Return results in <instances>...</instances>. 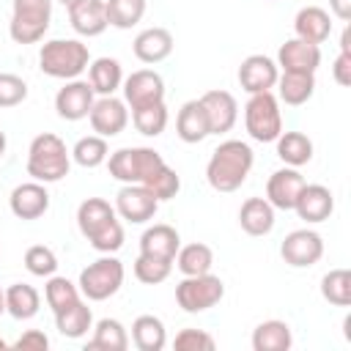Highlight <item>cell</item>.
Masks as SVG:
<instances>
[{
    "mask_svg": "<svg viewBox=\"0 0 351 351\" xmlns=\"http://www.w3.org/2000/svg\"><path fill=\"white\" fill-rule=\"evenodd\" d=\"M255 165V154L244 140H222L206 165V181L217 192H236Z\"/></svg>",
    "mask_w": 351,
    "mask_h": 351,
    "instance_id": "obj_1",
    "label": "cell"
},
{
    "mask_svg": "<svg viewBox=\"0 0 351 351\" xmlns=\"http://www.w3.org/2000/svg\"><path fill=\"white\" fill-rule=\"evenodd\" d=\"M77 225L96 252L110 255L123 247V225L115 214V206H110L104 197L82 200L77 208Z\"/></svg>",
    "mask_w": 351,
    "mask_h": 351,
    "instance_id": "obj_2",
    "label": "cell"
},
{
    "mask_svg": "<svg viewBox=\"0 0 351 351\" xmlns=\"http://www.w3.org/2000/svg\"><path fill=\"white\" fill-rule=\"evenodd\" d=\"M69 167H71V151L66 148V143L58 134L44 132V134H36L30 140V148H27V176L33 181L55 184V181L69 176Z\"/></svg>",
    "mask_w": 351,
    "mask_h": 351,
    "instance_id": "obj_3",
    "label": "cell"
},
{
    "mask_svg": "<svg viewBox=\"0 0 351 351\" xmlns=\"http://www.w3.org/2000/svg\"><path fill=\"white\" fill-rule=\"evenodd\" d=\"M90 63L88 44L80 38H52L38 49V69L55 80H77Z\"/></svg>",
    "mask_w": 351,
    "mask_h": 351,
    "instance_id": "obj_4",
    "label": "cell"
},
{
    "mask_svg": "<svg viewBox=\"0 0 351 351\" xmlns=\"http://www.w3.org/2000/svg\"><path fill=\"white\" fill-rule=\"evenodd\" d=\"M165 165L162 154L145 145L118 148L107 156V170L121 184H148V178Z\"/></svg>",
    "mask_w": 351,
    "mask_h": 351,
    "instance_id": "obj_5",
    "label": "cell"
},
{
    "mask_svg": "<svg viewBox=\"0 0 351 351\" xmlns=\"http://www.w3.org/2000/svg\"><path fill=\"white\" fill-rule=\"evenodd\" d=\"M123 263L110 252V255H101L99 261L88 263L82 271H80V293L88 299V302H104L110 296H115L123 285Z\"/></svg>",
    "mask_w": 351,
    "mask_h": 351,
    "instance_id": "obj_6",
    "label": "cell"
},
{
    "mask_svg": "<svg viewBox=\"0 0 351 351\" xmlns=\"http://www.w3.org/2000/svg\"><path fill=\"white\" fill-rule=\"evenodd\" d=\"M52 22V0H14L8 36L14 44H36Z\"/></svg>",
    "mask_w": 351,
    "mask_h": 351,
    "instance_id": "obj_7",
    "label": "cell"
},
{
    "mask_svg": "<svg viewBox=\"0 0 351 351\" xmlns=\"http://www.w3.org/2000/svg\"><path fill=\"white\" fill-rule=\"evenodd\" d=\"M244 126L255 143H274L282 132L280 99L271 90L252 93L244 104Z\"/></svg>",
    "mask_w": 351,
    "mask_h": 351,
    "instance_id": "obj_8",
    "label": "cell"
},
{
    "mask_svg": "<svg viewBox=\"0 0 351 351\" xmlns=\"http://www.w3.org/2000/svg\"><path fill=\"white\" fill-rule=\"evenodd\" d=\"M225 296V282L206 271V274H192V277H184L178 285H176V302L184 313H206L211 307H217Z\"/></svg>",
    "mask_w": 351,
    "mask_h": 351,
    "instance_id": "obj_9",
    "label": "cell"
},
{
    "mask_svg": "<svg viewBox=\"0 0 351 351\" xmlns=\"http://www.w3.org/2000/svg\"><path fill=\"white\" fill-rule=\"evenodd\" d=\"M280 255L288 266L293 269H307V266H315L321 258H324V239L310 230V228H299V230H291L282 244H280Z\"/></svg>",
    "mask_w": 351,
    "mask_h": 351,
    "instance_id": "obj_10",
    "label": "cell"
},
{
    "mask_svg": "<svg viewBox=\"0 0 351 351\" xmlns=\"http://www.w3.org/2000/svg\"><path fill=\"white\" fill-rule=\"evenodd\" d=\"M156 211H159V200L143 184H123L115 195V214L132 225H143L154 219Z\"/></svg>",
    "mask_w": 351,
    "mask_h": 351,
    "instance_id": "obj_11",
    "label": "cell"
},
{
    "mask_svg": "<svg viewBox=\"0 0 351 351\" xmlns=\"http://www.w3.org/2000/svg\"><path fill=\"white\" fill-rule=\"evenodd\" d=\"M123 101L134 107L165 101V80L154 69H137L123 80Z\"/></svg>",
    "mask_w": 351,
    "mask_h": 351,
    "instance_id": "obj_12",
    "label": "cell"
},
{
    "mask_svg": "<svg viewBox=\"0 0 351 351\" xmlns=\"http://www.w3.org/2000/svg\"><path fill=\"white\" fill-rule=\"evenodd\" d=\"M88 121H90V129L99 134V137H115L126 129L129 123V110H126V101L118 99V96H99L88 112Z\"/></svg>",
    "mask_w": 351,
    "mask_h": 351,
    "instance_id": "obj_13",
    "label": "cell"
},
{
    "mask_svg": "<svg viewBox=\"0 0 351 351\" xmlns=\"http://www.w3.org/2000/svg\"><path fill=\"white\" fill-rule=\"evenodd\" d=\"M93 101H96V93L88 80H69L55 93V112L63 121H82V118H88Z\"/></svg>",
    "mask_w": 351,
    "mask_h": 351,
    "instance_id": "obj_14",
    "label": "cell"
},
{
    "mask_svg": "<svg viewBox=\"0 0 351 351\" xmlns=\"http://www.w3.org/2000/svg\"><path fill=\"white\" fill-rule=\"evenodd\" d=\"M304 184L307 181L299 173V167H288L285 165V167H280V170H274L269 176V181H266V200L274 208H280V211H293L296 197H299Z\"/></svg>",
    "mask_w": 351,
    "mask_h": 351,
    "instance_id": "obj_15",
    "label": "cell"
},
{
    "mask_svg": "<svg viewBox=\"0 0 351 351\" xmlns=\"http://www.w3.org/2000/svg\"><path fill=\"white\" fill-rule=\"evenodd\" d=\"M8 208L16 219H38L47 214L49 208V192L41 181H25L19 186L11 189V197H8Z\"/></svg>",
    "mask_w": 351,
    "mask_h": 351,
    "instance_id": "obj_16",
    "label": "cell"
},
{
    "mask_svg": "<svg viewBox=\"0 0 351 351\" xmlns=\"http://www.w3.org/2000/svg\"><path fill=\"white\" fill-rule=\"evenodd\" d=\"M277 77H280V69L269 55H247L239 66V85L250 96L271 90L277 85Z\"/></svg>",
    "mask_w": 351,
    "mask_h": 351,
    "instance_id": "obj_17",
    "label": "cell"
},
{
    "mask_svg": "<svg viewBox=\"0 0 351 351\" xmlns=\"http://www.w3.org/2000/svg\"><path fill=\"white\" fill-rule=\"evenodd\" d=\"M200 104L206 110L211 134H225L239 121V101L230 90H206L200 96Z\"/></svg>",
    "mask_w": 351,
    "mask_h": 351,
    "instance_id": "obj_18",
    "label": "cell"
},
{
    "mask_svg": "<svg viewBox=\"0 0 351 351\" xmlns=\"http://www.w3.org/2000/svg\"><path fill=\"white\" fill-rule=\"evenodd\" d=\"M277 69L282 71H302V74H315L321 66V47L302 41V38H288L280 52H277Z\"/></svg>",
    "mask_w": 351,
    "mask_h": 351,
    "instance_id": "obj_19",
    "label": "cell"
},
{
    "mask_svg": "<svg viewBox=\"0 0 351 351\" xmlns=\"http://www.w3.org/2000/svg\"><path fill=\"white\" fill-rule=\"evenodd\" d=\"M293 211L307 225H318V222H324V219L332 217V211H335V195L324 184H304L302 192H299V197H296Z\"/></svg>",
    "mask_w": 351,
    "mask_h": 351,
    "instance_id": "obj_20",
    "label": "cell"
},
{
    "mask_svg": "<svg viewBox=\"0 0 351 351\" xmlns=\"http://www.w3.org/2000/svg\"><path fill=\"white\" fill-rule=\"evenodd\" d=\"M132 52L140 63H162L173 52V33L167 27H145L134 36Z\"/></svg>",
    "mask_w": 351,
    "mask_h": 351,
    "instance_id": "obj_21",
    "label": "cell"
},
{
    "mask_svg": "<svg viewBox=\"0 0 351 351\" xmlns=\"http://www.w3.org/2000/svg\"><path fill=\"white\" fill-rule=\"evenodd\" d=\"M176 134L181 143H189V145L203 143L211 134V126H208V118H206L200 99H189L181 104V110L176 115Z\"/></svg>",
    "mask_w": 351,
    "mask_h": 351,
    "instance_id": "obj_22",
    "label": "cell"
},
{
    "mask_svg": "<svg viewBox=\"0 0 351 351\" xmlns=\"http://www.w3.org/2000/svg\"><path fill=\"white\" fill-rule=\"evenodd\" d=\"M293 33L302 41L324 44L332 36V16H329V11H324L321 5H304V8H299L296 11V19H293Z\"/></svg>",
    "mask_w": 351,
    "mask_h": 351,
    "instance_id": "obj_23",
    "label": "cell"
},
{
    "mask_svg": "<svg viewBox=\"0 0 351 351\" xmlns=\"http://www.w3.org/2000/svg\"><path fill=\"white\" fill-rule=\"evenodd\" d=\"M274 211L266 197H247L239 208V225L247 236H269L274 230Z\"/></svg>",
    "mask_w": 351,
    "mask_h": 351,
    "instance_id": "obj_24",
    "label": "cell"
},
{
    "mask_svg": "<svg viewBox=\"0 0 351 351\" xmlns=\"http://www.w3.org/2000/svg\"><path fill=\"white\" fill-rule=\"evenodd\" d=\"M69 22L85 38L101 36L110 27L107 11H104V0H82V3H77L74 8H69Z\"/></svg>",
    "mask_w": 351,
    "mask_h": 351,
    "instance_id": "obj_25",
    "label": "cell"
},
{
    "mask_svg": "<svg viewBox=\"0 0 351 351\" xmlns=\"http://www.w3.org/2000/svg\"><path fill=\"white\" fill-rule=\"evenodd\" d=\"M178 247H181L178 230H176L173 225H165V222L145 228L143 236H140V252H143V255H154V258L173 261L176 252H178Z\"/></svg>",
    "mask_w": 351,
    "mask_h": 351,
    "instance_id": "obj_26",
    "label": "cell"
},
{
    "mask_svg": "<svg viewBox=\"0 0 351 351\" xmlns=\"http://www.w3.org/2000/svg\"><path fill=\"white\" fill-rule=\"evenodd\" d=\"M88 82L93 88V93L99 96H115V90L123 85V69L115 58H96L93 63H88Z\"/></svg>",
    "mask_w": 351,
    "mask_h": 351,
    "instance_id": "obj_27",
    "label": "cell"
},
{
    "mask_svg": "<svg viewBox=\"0 0 351 351\" xmlns=\"http://www.w3.org/2000/svg\"><path fill=\"white\" fill-rule=\"evenodd\" d=\"M277 93L280 101L291 107H302L313 99L315 93V74H302V71H282L277 77Z\"/></svg>",
    "mask_w": 351,
    "mask_h": 351,
    "instance_id": "obj_28",
    "label": "cell"
},
{
    "mask_svg": "<svg viewBox=\"0 0 351 351\" xmlns=\"http://www.w3.org/2000/svg\"><path fill=\"white\" fill-rule=\"evenodd\" d=\"M293 346V335L291 326L280 318H269L261 321L252 329V348L255 351H288Z\"/></svg>",
    "mask_w": 351,
    "mask_h": 351,
    "instance_id": "obj_29",
    "label": "cell"
},
{
    "mask_svg": "<svg viewBox=\"0 0 351 351\" xmlns=\"http://www.w3.org/2000/svg\"><path fill=\"white\" fill-rule=\"evenodd\" d=\"M41 307V296L27 282H14L5 288V313L16 321H30Z\"/></svg>",
    "mask_w": 351,
    "mask_h": 351,
    "instance_id": "obj_30",
    "label": "cell"
},
{
    "mask_svg": "<svg viewBox=\"0 0 351 351\" xmlns=\"http://www.w3.org/2000/svg\"><path fill=\"white\" fill-rule=\"evenodd\" d=\"M132 343L140 351H162L167 346V329L156 315H137L132 321Z\"/></svg>",
    "mask_w": 351,
    "mask_h": 351,
    "instance_id": "obj_31",
    "label": "cell"
},
{
    "mask_svg": "<svg viewBox=\"0 0 351 351\" xmlns=\"http://www.w3.org/2000/svg\"><path fill=\"white\" fill-rule=\"evenodd\" d=\"M129 332L118 318H101L93 326V337L88 340V351H126Z\"/></svg>",
    "mask_w": 351,
    "mask_h": 351,
    "instance_id": "obj_32",
    "label": "cell"
},
{
    "mask_svg": "<svg viewBox=\"0 0 351 351\" xmlns=\"http://www.w3.org/2000/svg\"><path fill=\"white\" fill-rule=\"evenodd\" d=\"M55 326H58V332H60L63 337H69V340L85 337L88 329H93V313H90L88 302L80 299L77 304H71V307L55 313Z\"/></svg>",
    "mask_w": 351,
    "mask_h": 351,
    "instance_id": "obj_33",
    "label": "cell"
},
{
    "mask_svg": "<svg viewBox=\"0 0 351 351\" xmlns=\"http://www.w3.org/2000/svg\"><path fill=\"white\" fill-rule=\"evenodd\" d=\"M277 143V156L288 167H302L313 159V140L304 132H280Z\"/></svg>",
    "mask_w": 351,
    "mask_h": 351,
    "instance_id": "obj_34",
    "label": "cell"
},
{
    "mask_svg": "<svg viewBox=\"0 0 351 351\" xmlns=\"http://www.w3.org/2000/svg\"><path fill=\"white\" fill-rule=\"evenodd\" d=\"M173 263L178 266V271H181L184 277L206 274V271H211V266H214V250H211L208 244L195 241V244L178 247V252H176V258H173Z\"/></svg>",
    "mask_w": 351,
    "mask_h": 351,
    "instance_id": "obj_35",
    "label": "cell"
},
{
    "mask_svg": "<svg viewBox=\"0 0 351 351\" xmlns=\"http://www.w3.org/2000/svg\"><path fill=\"white\" fill-rule=\"evenodd\" d=\"M167 121H170V115H167L165 101H156V104H145V107H134L132 110V123L145 137H159L167 129Z\"/></svg>",
    "mask_w": 351,
    "mask_h": 351,
    "instance_id": "obj_36",
    "label": "cell"
},
{
    "mask_svg": "<svg viewBox=\"0 0 351 351\" xmlns=\"http://www.w3.org/2000/svg\"><path fill=\"white\" fill-rule=\"evenodd\" d=\"M44 299H47V304H49V310H52V313H60V310H66V307L77 304V302L82 299V293H80V288H77L69 277L52 274V277H47Z\"/></svg>",
    "mask_w": 351,
    "mask_h": 351,
    "instance_id": "obj_37",
    "label": "cell"
},
{
    "mask_svg": "<svg viewBox=\"0 0 351 351\" xmlns=\"http://www.w3.org/2000/svg\"><path fill=\"white\" fill-rule=\"evenodd\" d=\"M145 0H104L107 22L118 30H129L145 16Z\"/></svg>",
    "mask_w": 351,
    "mask_h": 351,
    "instance_id": "obj_38",
    "label": "cell"
},
{
    "mask_svg": "<svg viewBox=\"0 0 351 351\" xmlns=\"http://www.w3.org/2000/svg\"><path fill=\"white\" fill-rule=\"evenodd\" d=\"M110 156V148H107V137H99V134H88V137H80L71 148V159L80 165V167H99L104 165Z\"/></svg>",
    "mask_w": 351,
    "mask_h": 351,
    "instance_id": "obj_39",
    "label": "cell"
},
{
    "mask_svg": "<svg viewBox=\"0 0 351 351\" xmlns=\"http://www.w3.org/2000/svg\"><path fill=\"white\" fill-rule=\"evenodd\" d=\"M321 296L335 307L351 304V271L348 269H332L321 277Z\"/></svg>",
    "mask_w": 351,
    "mask_h": 351,
    "instance_id": "obj_40",
    "label": "cell"
},
{
    "mask_svg": "<svg viewBox=\"0 0 351 351\" xmlns=\"http://www.w3.org/2000/svg\"><path fill=\"white\" fill-rule=\"evenodd\" d=\"M173 271V261H165V258H154V255H137L134 261V277L145 285H159L170 277Z\"/></svg>",
    "mask_w": 351,
    "mask_h": 351,
    "instance_id": "obj_41",
    "label": "cell"
},
{
    "mask_svg": "<svg viewBox=\"0 0 351 351\" xmlns=\"http://www.w3.org/2000/svg\"><path fill=\"white\" fill-rule=\"evenodd\" d=\"M145 189H151L154 192V197L162 203V200H170V197H176L178 195V189H181V178H178V173L165 162L151 178H148V184H143Z\"/></svg>",
    "mask_w": 351,
    "mask_h": 351,
    "instance_id": "obj_42",
    "label": "cell"
},
{
    "mask_svg": "<svg viewBox=\"0 0 351 351\" xmlns=\"http://www.w3.org/2000/svg\"><path fill=\"white\" fill-rule=\"evenodd\" d=\"M25 269L33 277H52L58 271V255L44 244H33L25 252Z\"/></svg>",
    "mask_w": 351,
    "mask_h": 351,
    "instance_id": "obj_43",
    "label": "cell"
},
{
    "mask_svg": "<svg viewBox=\"0 0 351 351\" xmlns=\"http://www.w3.org/2000/svg\"><path fill=\"white\" fill-rule=\"evenodd\" d=\"M27 99V82L11 71H0V107H16Z\"/></svg>",
    "mask_w": 351,
    "mask_h": 351,
    "instance_id": "obj_44",
    "label": "cell"
},
{
    "mask_svg": "<svg viewBox=\"0 0 351 351\" xmlns=\"http://www.w3.org/2000/svg\"><path fill=\"white\" fill-rule=\"evenodd\" d=\"M173 346L178 351H214L217 340L206 332V329H181L173 340Z\"/></svg>",
    "mask_w": 351,
    "mask_h": 351,
    "instance_id": "obj_45",
    "label": "cell"
},
{
    "mask_svg": "<svg viewBox=\"0 0 351 351\" xmlns=\"http://www.w3.org/2000/svg\"><path fill=\"white\" fill-rule=\"evenodd\" d=\"M11 348H19V351H47L49 348V337L38 329H27Z\"/></svg>",
    "mask_w": 351,
    "mask_h": 351,
    "instance_id": "obj_46",
    "label": "cell"
},
{
    "mask_svg": "<svg viewBox=\"0 0 351 351\" xmlns=\"http://www.w3.org/2000/svg\"><path fill=\"white\" fill-rule=\"evenodd\" d=\"M332 77H335V82L337 85H351V55H346V52H340L337 58H335V66H332Z\"/></svg>",
    "mask_w": 351,
    "mask_h": 351,
    "instance_id": "obj_47",
    "label": "cell"
},
{
    "mask_svg": "<svg viewBox=\"0 0 351 351\" xmlns=\"http://www.w3.org/2000/svg\"><path fill=\"white\" fill-rule=\"evenodd\" d=\"M329 8H332V14L340 22H348L351 19V0H329Z\"/></svg>",
    "mask_w": 351,
    "mask_h": 351,
    "instance_id": "obj_48",
    "label": "cell"
},
{
    "mask_svg": "<svg viewBox=\"0 0 351 351\" xmlns=\"http://www.w3.org/2000/svg\"><path fill=\"white\" fill-rule=\"evenodd\" d=\"M348 41H351V30L346 27L343 36H340V52H346V55H351V44Z\"/></svg>",
    "mask_w": 351,
    "mask_h": 351,
    "instance_id": "obj_49",
    "label": "cell"
},
{
    "mask_svg": "<svg viewBox=\"0 0 351 351\" xmlns=\"http://www.w3.org/2000/svg\"><path fill=\"white\" fill-rule=\"evenodd\" d=\"M5 148H8V140H5V132L0 129V159L5 156Z\"/></svg>",
    "mask_w": 351,
    "mask_h": 351,
    "instance_id": "obj_50",
    "label": "cell"
},
{
    "mask_svg": "<svg viewBox=\"0 0 351 351\" xmlns=\"http://www.w3.org/2000/svg\"><path fill=\"white\" fill-rule=\"evenodd\" d=\"M58 3H60V5L69 11V8H74V5H77V3H82V0H58Z\"/></svg>",
    "mask_w": 351,
    "mask_h": 351,
    "instance_id": "obj_51",
    "label": "cell"
},
{
    "mask_svg": "<svg viewBox=\"0 0 351 351\" xmlns=\"http://www.w3.org/2000/svg\"><path fill=\"white\" fill-rule=\"evenodd\" d=\"M3 313H5V291L0 288V315H3Z\"/></svg>",
    "mask_w": 351,
    "mask_h": 351,
    "instance_id": "obj_52",
    "label": "cell"
},
{
    "mask_svg": "<svg viewBox=\"0 0 351 351\" xmlns=\"http://www.w3.org/2000/svg\"><path fill=\"white\" fill-rule=\"evenodd\" d=\"M5 348H8V343H5V340H0V351H5Z\"/></svg>",
    "mask_w": 351,
    "mask_h": 351,
    "instance_id": "obj_53",
    "label": "cell"
}]
</instances>
